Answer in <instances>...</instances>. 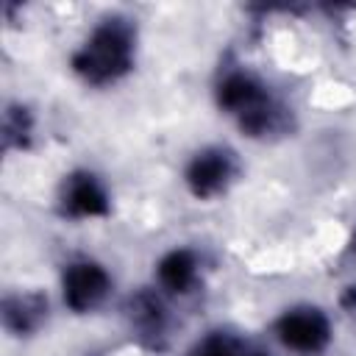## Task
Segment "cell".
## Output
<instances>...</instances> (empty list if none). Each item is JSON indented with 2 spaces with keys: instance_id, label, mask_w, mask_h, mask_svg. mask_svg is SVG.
<instances>
[{
  "instance_id": "6da1fadb",
  "label": "cell",
  "mask_w": 356,
  "mask_h": 356,
  "mask_svg": "<svg viewBox=\"0 0 356 356\" xmlns=\"http://www.w3.org/2000/svg\"><path fill=\"white\" fill-rule=\"evenodd\" d=\"M214 100L228 117L236 120L239 131L250 139L286 136L295 128L292 108L281 103L267 89V83L250 70H225L214 86Z\"/></svg>"
},
{
  "instance_id": "7a4b0ae2",
  "label": "cell",
  "mask_w": 356,
  "mask_h": 356,
  "mask_svg": "<svg viewBox=\"0 0 356 356\" xmlns=\"http://www.w3.org/2000/svg\"><path fill=\"white\" fill-rule=\"evenodd\" d=\"M136 56V28L128 17L100 19L86 42L72 53V72L89 86H108L125 78Z\"/></svg>"
},
{
  "instance_id": "3957f363",
  "label": "cell",
  "mask_w": 356,
  "mask_h": 356,
  "mask_svg": "<svg viewBox=\"0 0 356 356\" xmlns=\"http://www.w3.org/2000/svg\"><path fill=\"white\" fill-rule=\"evenodd\" d=\"M236 178V156L234 150L222 145H209L197 150L184 170V184L192 197L197 200H211L222 195Z\"/></svg>"
},
{
  "instance_id": "277c9868",
  "label": "cell",
  "mask_w": 356,
  "mask_h": 356,
  "mask_svg": "<svg viewBox=\"0 0 356 356\" xmlns=\"http://www.w3.org/2000/svg\"><path fill=\"white\" fill-rule=\"evenodd\" d=\"M275 337L281 339L284 348H289L295 353L314 356L328 348L331 323H328L325 312H320L317 306H295V309H286L275 320Z\"/></svg>"
},
{
  "instance_id": "5b68a950",
  "label": "cell",
  "mask_w": 356,
  "mask_h": 356,
  "mask_svg": "<svg viewBox=\"0 0 356 356\" xmlns=\"http://www.w3.org/2000/svg\"><path fill=\"white\" fill-rule=\"evenodd\" d=\"M58 211L70 220H89V217H106L111 211L108 192L103 181L89 170H72L64 175L58 189Z\"/></svg>"
},
{
  "instance_id": "8992f818",
  "label": "cell",
  "mask_w": 356,
  "mask_h": 356,
  "mask_svg": "<svg viewBox=\"0 0 356 356\" xmlns=\"http://www.w3.org/2000/svg\"><path fill=\"white\" fill-rule=\"evenodd\" d=\"M108 289H111V278L103 264H97L92 259H75L64 267L61 295L72 312H78V314L92 312L95 306H100L106 300Z\"/></svg>"
},
{
  "instance_id": "52a82bcc",
  "label": "cell",
  "mask_w": 356,
  "mask_h": 356,
  "mask_svg": "<svg viewBox=\"0 0 356 356\" xmlns=\"http://www.w3.org/2000/svg\"><path fill=\"white\" fill-rule=\"evenodd\" d=\"M128 323L142 345L164 348L167 342V312L153 292H136L128 300Z\"/></svg>"
},
{
  "instance_id": "ba28073f",
  "label": "cell",
  "mask_w": 356,
  "mask_h": 356,
  "mask_svg": "<svg viewBox=\"0 0 356 356\" xmlns=\"http://www.w3.org/2000/svg\"><path fill=\"white\" fill-rule=\"evenodd\" d=\"M3 325L17 337H28L47 320V298L42 292H17L3 300Z\"/></svg>"
},
{
  "instance_id": "9c48e42d",
  "label": "cell",
  "mask_w": 356,
  "mask_h": 356,
  "mask_svg": "<svg viewBox=\"0 0 356 356\" xmlns=\"http://www.w3.org/2000/svg\"><path fill=\"white\" fill-rule=\"evenodd\" d=\"M197 256L189 248L167 250L156 264V281L170 295H186L197 284Z\"/></svg>"
},
{
  "instance_id": "30bf717a",
  "label": "cell",
  "mask_w": 356,
  "mask_h": 356,
  "mask_svg": "<svg viewBox=\"0 0 356 356\" xmlns=\"http://www.w3.org/2000/svg\"><path fill=\"white\" fill-rule=\"evenodd\" d=\"M186 356H270V353H264L261 348H256L253 342H248L236 334L211 331L200 342H195Z\"/></svg>"
},
{
  "instance_id": "8fae6325",
  "label": "cell",
  "mask_w": 356,
  "mask_h": 356,
  "mask_svg": "<svg viewBox=\"0 0 356 356\" xmlns=\"http://www.w3.org/2000/svg\"><path fill=\"white\" fill-rule=\"evenodd\" d=\"M33 136V114L22 103H11L3 111V147L25 150Z\"/></svg>"
},
{
  "instance_id": "7c38bea8",
  "label": "cell",
  "mask_w": 356,
  "mask_h": 356,
  "mask_svg": "<svg viewBox=\"0 0 356 356\" xmlns=\"http://www.w3.org/2000/svg\"><path fill=\"white\" fill-rule=\"evenodd\" d=\"M339 303H342V309H345V312H353V314H356V284L345 286V292H342Z\"/></svg>"
},
{
  "instance_id": "4fadbf2b",
  "label": "cell",
  "mask_w": 356,
  "mask_h": 356,
  "mask_svg": "<svg viewBox=\"0 0 356 356\" xmlns=\"http://www.w3.org/2000/svg\"><path fill=\"white\" fill-rule=\"evenodd\" d=\"M348 250H350V256H356V228H353V234L348 239Z\"/></svg>"
}]
</instances>
